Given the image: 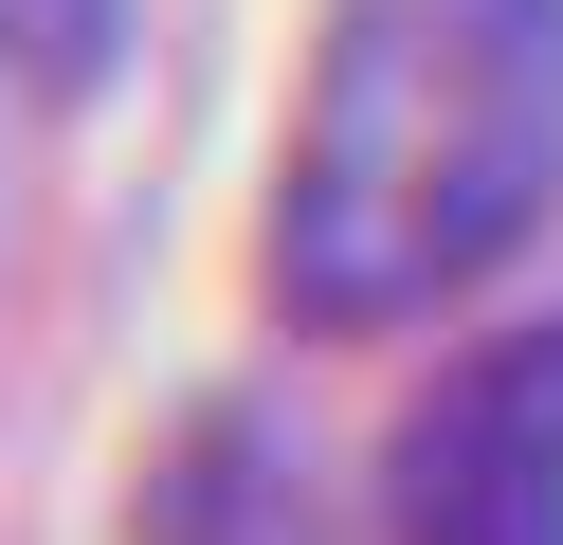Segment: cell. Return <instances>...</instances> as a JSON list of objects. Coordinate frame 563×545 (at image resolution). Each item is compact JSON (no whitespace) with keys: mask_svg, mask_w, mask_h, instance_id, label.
Returning a JSON list of instances; mask_svg holds the SVG:
<instances>
[{"mask_svg":"<svg viewBox=\"0 0 563 545\" xmlns=\"http://www.w3.org/2000/svg\"><path fill=\"white\" fill-rule=\"evenodd\" d=\"M563 218V0H328L273 164V309L418 327Z\"/></svg>","mask_w":563,"mask_h":545,"instance_id":"6da1fadb","label":"cell"},{"mask_svg":"<svg viewBox=\"0 0 563 545\" xmlns=\"http://www.w3.org/2000/svg\"><path fill=\"white\" fill-rule=\"evenodd\" d=\"M382 509H400V545H563V327L454 363L400 418Z\"/></svg>","mask_w":563,"mask_h":545,"instance_id":"7a4b0ae2","label":"cell"},{"mask_svg":"<svg viewBox=\"0 0 563 545\" xmlns=\"http://www.w3.org/2000/svg\"><path fill=\"white\" fill-rule=\"evenodd\" d=\"M146 545H309V491L273 472V436H255V418H200V436H183V472L146 491Z\"/></svg>","mask_w":563,"mask_h":545,"instance_id":"3957f363","label":"cell"}]
</instances>
